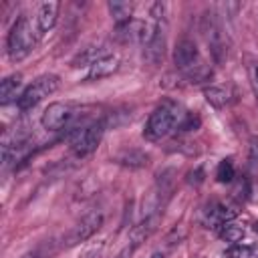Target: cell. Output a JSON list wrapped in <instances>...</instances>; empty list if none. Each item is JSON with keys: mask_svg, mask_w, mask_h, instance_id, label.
Listing matches in <instances>:
<instances>
[{"mask_svg": "<svg viewBox=\"0 0 258 258\" xmlns=\"http://www.w3.org/2000/svg\"><path fill=\"white\" fill-rule=\"evenodd\" d=\"M38 36H40L38 26L28 16H20L12 24V28L8 32V40H6V46H8L6 50H8L10 60L18 62V60L26 58L32 52V48L36 46Z\"/></svg>", "mask_w": 258, "mask_h": 258, "instance_id": "1", "label": "cell"}, {"mask_svg": "<svg viewBox=\"0 0 258 258\" xmlns=\"http://www.w3.org/2000/svg\"><path fill=\"white\" fill-rule=\"evenodd\" d=\"M179 115H181V113H179V105H177V103H173V101H163V103H161L159 107H155L153 113L149 115V119H147V123H145V127H143V137H145L147 141H159V139L167 137V135L173 131V127H175Z\"/></svg>", "mask_w": 258, "mask_h": 258, "instance_id": "2", "label": "cell"}, {"mask_svg": "<svg viewBox=\"0 0 258 258\" xmlns=\"http://www.w3.org/2000/svg\"><path fill=\"white\" fill-rule=\"evenodd\" d=\"M173 62L179 71H183L189 79L194 81H202L210 77V71L206 69L204 60L200 58V50L196 46L194 40L189 38H181L173 50Z\"/></svg>", "mask_w": 258, "mask_h": 258, "instance_id": "3", "label": "cell"}, {"mask_svg": "<svg viewBox=\"0 0 258 258\" xmlns=\"http://www.w3.org/2000/svg\"><path fill=\"white\" fill-rule=\"evenodd\" d=\"M105 129H107V121H93V123H85L79 129H75L71 133L73 153L79 155V157H85V155L93 153L99 147Z\"/></svg>", "mask_w": 258, "mask_h": 258, "instance_id": "4", "label": "cell"}, {"mask_svg": "<svg viewBox=\"0 0 258 258\" xmlns=\"http://www.w3.org/2000/svg\"><path fill=\"white\" fill-rule=\"evenodd\" d=\"M202 34H204V40H206V44L210 48L212 58L218 64L224 62V58L228 56V40H226L222 24H220V20L216 18L214 12L204 14V18H202Z\"/></svg>", "mask_w": 258, "mask_h": 258, "instance_id": "5", "label": "cell"}, {"mask_svg": "<svg viewBox=\"0 0 258 258\" xmlns=\"http://www.w3.org/2000/svg\"><path fill=\"white\" fill-rule=\"evenodd\" d=\"M58 77L56 75H42L38 77L36 81H32L20 95V99L16 101L18 103V109L20 111H28L32 107H36L40 101H44L48 95H52L56 89H58Z\"/></svg>", "mask_w": 258, "mask_h": 258, "instance_id": "6", "label": "cell"}, {"mask_svg": "<svg viewBox=\"0 0 258 258\" xmlns=\"http://www.w3.org/2000/svg\"><path fill=\"white\" fill-rule=\"evenodd\" d=\"M103 226V214L101 212H89L85 214L62 238V246L64 248H73L77 244L87 242L95 232H99V228Z\"/></svg>", "mask_w": 258, "mask_h": 258, "instance_id": "7", "label": "cell"}, {"mask_svg": "<svg viewBox=\"0 0 258 258\" xmlns=\"http://www.w3.org/2000/svg\"><path fill=\"white\" fill-rule=\"evenodd\" d=\"M71 119H73V109L67 103H50L44 109L40 123L48 131H58V129L67 127Z\"/></svg>", "mask_w": 258, "mask_h": 258, "instance_id": "8", "label": "cell"}, {"mask_svg": "<svg viewBox=\"0 0 258 258\" xmlns=\"http://www.w3.org/2000/svg\"><path fill=\"white\" fill-rule=\"evenodd\" d=\"M163 52H165V26H161L157 34L143 46V58L151 64H159L163 60Z\"/></svg>", "mask_w": 258, "mask_h": 258, "instance_id": "9", "label": "cell"}, {"mask_svg": "<svg viewBox=\"0 0 258 258\" xmlns=\"http://www.w3.org/2000/svg\"><path fill=\"white\" fill-rule=\"evenodd\" d=\"M58 10H60V4H58V2H42V4H40L38 14H36V26H38L40 34L48 32V30L56 24Z\"/></svg>", "mask_w": 258, "mask_h": 258, "instance_id": "10", "label": "cell"}, {"mask_svg": "<svg viewBox=\"0 0 258 258\" xmlns=\"http://www.w3.org/2000/svg\"><path fill=\"white\" fill-rule=\"evenodd\" d=\"M204 95H206V101H208L210 105L218 107V109L228 107L230 103L236 101L234 91H232L230 87H224V85H212V87H206Z\"/></svg>", "mask_w": 258, "mask_h": 258, "instance_id": "11", "label": "cell"}, {"mask_svg": "<svg viewBox=\"0 0 258 258\" xmlns=\"http://www.w3.org/2000/svg\"><path fill=\"white\" fill-rule=\"evenodd\" d=\"M20 87H22V77L16 73V75H10L6 77L2 83H0V103L2 105H8L10 101H18L20 99Z\"/></svg>", "mask_w": 258, "mask_h": 258, "instance_id": "12", "label": "cell"}, {"mask_svg": "<svg viewBox=\"0 0 258 258\" xmlns=\"http://www.w3.org/2000/svg\"><path fill=\"white\" fill-rule=\"evenodd\" d=\"M119 67V58L113 56V54H105L103 58H99L97 62H93L89 67V79L95 81V79H105L109 75H113Z\"/></svg>", "mask_w": 258, "mask_h": 258, "instance_id": "13", "label": "cell"}, {"mask_svg": "<svg viewBox=\"0 0 258 258\" xmlns=\"http://www.w3.org/2000/svg\"><path fill=\"white\" fill-rule=\"evenodd\" d=\"M206 216H208V224H212L214 228H220V226H224L226 222H232L234 220V212L232 210H228L226 206H222V204H212L208 210H206Z\"/></svg>", "mask_w": 258, "mask_h": 258, "instance_id": "14", "label": "cell"}, {"mask_svg": "<svg viewBox=\"0 0 258 258\" xmlns=\"http://www.w3.org/2000/svg\"><path fill=\"white\" fill-rule=\"evenodd\" d=\"M107 52L103 46H87L83 48L75 58H73V67H91L93 62H97L99 58H103Z\"/></svg>", "mask_w": 258, "mask_h": 258, "instance_id": "15", "label": "cell"}, {"mask_svg": "<svg viewBox=\"0 0 258 258\" xmlns=\"http://www.w3.org/2000/svg\"><path fill=\"white\" fill-rule=\"evenodd\" d=\"M109 12L113 16V20L117 22V26L121 24H127L131 20V14H133V4L131 2H109Z\"/></svg>", "mask_w": 258, "mask_h": 258, "instance_id": "16", "label": "cell"}, {"mask_svg": "<svg viewBox=\"0 0 258 258\" xmlns=\"http://www.w3.org/2000/svg\"><path fill=\"white\" fill-rule=\"evenodd\" d=\"M147 153L139 151V149H131V151H123L121 155H117V161L123 163V165H129V167H143L147 165Z\"/></svg>", "mask_w": 258, "mask_h": 258, "instance_id": "17", "label": "cell"}, {"mask_svg": "<svg viewBox=\"0 0 258 258\" xmlns=\"http://www.w3.org/2000/svg\"><path fill=\"white\" fill-rule=\"evenodd\" d=\"M220 236H222V240L234 244V242H240L244 238V228L234 224V222H226L224 226H220Z\"/></svg>", "mask_w": 258, "mask_h": 258, "instance_id": "18", "label": "cell"}, {"mask_svg": "<svg viewBox=\"0 0 258 258\" xmlns=\"http://www.w3.org/2000/svg\"><path fill=\"white\" fill-rule=\"evenodd\" d=\"M234 175H236V171H234L232 159H222L218 165V171H216V179L220 183H230L234 179Z\"/></svg>", "mask_w": 258, "mask_h": 258, "instance_id": "19", "label": "cell"}, {"mask_svg": "<svg viewBox=\"0 0 258 258\" xmlns=\"http://www.w3.org/2000/svg\"><path fill=\"white\" fill-rule=\"evenodd\" d=\"M228 258H258V246H246V244H236L230 248Z\"/></svg>", "mask_w": 258, "mask_h": 258, "instance_id": "20", "label": "cell"}, {"mask_svg": "<svg viewBox=\"0 0 258 258\" xmlns=\"http://www.w3.org/2000/svg\"><path fill=\"white\" fill-rule=\"evenodd\" d=\"M248 159L252 167H258V139L250 141V151H248Z\"/></svg>", "mask_w": 258, "mask_h": 258, "instance_id": "21", "label": "cell"}, {"mask_svg": "<svg viewBox=\"0 0 258 258\" xmlns=\"http://www.w3.org/2000/svg\"><path fill=\"white\" fill-rule=\"evenodd\" d=\"M103 246H105L103 242H99V244L91 246V248H89L81 258H99V256H101V252H103Z\"/></svg>", "mask_w": 258, "mask_h": 258, "instance_id": "22", "label": "cell"}, {"mask_svg": "<svg viewBox=\"0 0 258 258\" xmlns=\"http://www.w3.org/2000/svg\"><path fill=\"white\" fill-rule=\"evenodd\" d=\"M135 250H137V248H135V246H131V244H129V246H125V248H123V250H121V252H119V256H117V258H131V256H133V252H135Z\"/></svg>", "mask_w": 258, "mask_h": 258, "instance_id": "23", "label": "cell"}, {"mask_svg": "<svg viewBox=\"0 0 258 258\" xmlns=\"http://www.w3.org/2000/svg\"><path fill=\"white\" fill-rule=\"evenodd\" d=\"M254 89H256V95H258V67L254 69Z\"/></svg>", "mask_w": 258, "mask_h": 258, "instance_id": "24", "label": "cell"}, {"mask_svg": "<svg viewBox=\"0 0 258 258\" xmlns=\"http://www.w3.org/2000/svg\"><path fill=\"white\" fill-rule=\"evenodd\" d=\"M149 258H165V254H163V252H153Z\"/></svg>", "mask_w": 258, "mask_h": 258, "instance_id": "25", "label": "cell"}, {"mask_svg": "<svg viewBox=\"0 0 258 258\" xmlns=\"http://www.w3.org/2000/svg\"><path fill=\"white\" fill-rule=\"evenodd\" d=\"M24 258H34V254H26V256H24Z\"/></svg>", "mask_w": 258, "mask_h": 258, "instance_id": "26", "label": "cell"}]
</instances>
